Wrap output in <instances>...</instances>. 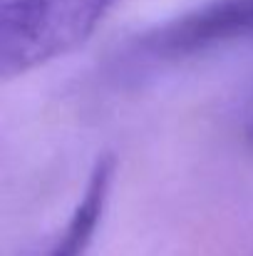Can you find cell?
I'll return each mask as SVG.
<instances>
[{
  "label": "cell",
  "mask_w": 253,
  "mask_h": 256,
  "mask_svg": "<svg viewBox=\"0 0 253 256\" xmlns=\"http://www.w3.org/2000/svg\"><path fill=\"white\" fill-rule=\"evenodd\" d=\"M119 0H5L0 78L15 80L82 48Z\"/></svg>",
  "instance_id": "1"
},
{
  "label": "cell",
  "mask_w": 253,
  "mask_h": 256,
  "mask_svg": "<svg viewBox=\"0 0 253 256\" xmlns=\"http://www.w3.org/2000/svg\"><path fill=\"white\" fill-rule=\"evenodd\" d=\"M246 35H253V0H209L149 35L147 48L162 58H181Z\"/></svg>",
  "instance_id": "2"
},
{
  "label": "cell",
  "mask_w": 253,
  "mask_h": 256,
  "mask_svg": "<svg viewBox=\"0 0 253 256\" xmlns=\"http://www.w3.org/2000/svg\"><path fill=\"white\" fill-rule=\"evenodd\" d=\"M117 162L112 154H104L94 162L89 172V179L84 184V192L80 202L75 204L67 224L57 234V239L47 246L45 256H84L107 209L112 182H114Z\"/></svg>",
  "instance_id": "3"
},
{
  "label": "cell",
  "mask_w": 253,
  "mask_h": 256,
  "mask_svg": "<svg viewBox=\"0 0 253 256\" xmlns=\"http://www.w3.org/2000/svg\"><path fill=\"white\" fill-rule=\"evenodd\" d=\"M249 137H251V142H253V117H251V124H249Z\"/></svg>",
  "instance_id": "4"
},
{
  "label": "cell",
  "mask_w": 253,
  "mask_h": 256,
  "mask_svg": "<svg viewBox=\"0 0 253 256\" xmlns=\"http://www.w3.org/2000/svg\"><path fill=\"white\" fill-rule=\"evenodd\" d=\"M251 256H253V254H251Z\"/></svg>",
  "instance_id": "5"
}]
</instances>
